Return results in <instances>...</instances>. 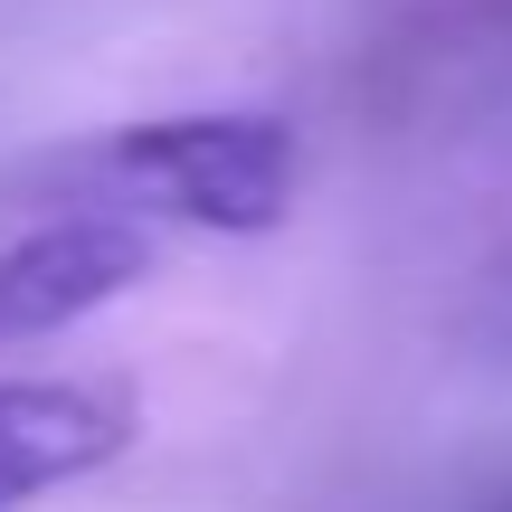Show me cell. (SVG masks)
Here are the masks:
<instances>
[{
	"instance_id": "cell-1",
	"label": "cell",
	"mask_w": 512,
	"mask_h": 512,
	"mask_svg": "<svg viewBox=\"0 0 512 512\" xmlns=\"http://www.w3.org/2000/svg\"><path fill=\"white\" fill-rule=\"evenodd\" d=\"M105 171L152 219L209 228V238H266L294 219L304 143L266 105H200V114H143L105 143Z\"/></svg>"
},
{
	"instance_id": "cell-3",
	"label": "cell",
	"mask_w": 512,
	"mask_h": 512,
	"mask_svg": "<svg viewBox=\"0 0 512 512\" xmlns=\"http://www.w3.org/2000/svg\"><path fill=\"white\" fill-rule=\"evenodd\" d=\"M133 437L124 380H0V512L105 475Z\"/></svg>"
},
{
	"instance_id": "cell-2",
	"label": "cell",
	"mask_w": 512,
	"mask_h": 512,
	"mask_svg": "<svg viewBox=\"0 0 512 512\" xmlns=\"http://www.w3.org/2000/svg\"><path fill=\"white\" fill-rule=\"evenodd\" d=\"M152 275V228L124 209H67L0 247V342H48L95 323Z\"/></svg>"
}]
</instances>
